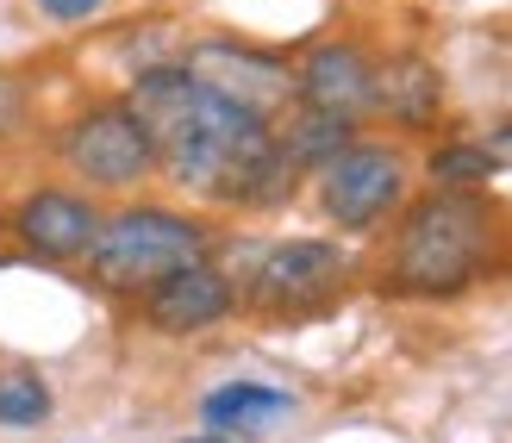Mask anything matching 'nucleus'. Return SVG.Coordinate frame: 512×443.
Returning <instances> with one entry per match:
<instances>
[{
	"label": "nucleus",
	"mask_w": 512,
	"mask_h": 443,
	"mask_svg": "<svg viewBox=\"0 0 512 443\" xmlns=\"http://www.w3.org/2000/svg\"><path fill=\"white\" fill-rule=\"evenodd\" d=\"M107 0H38V13L50 19V25H82V19H94Z\"/></svg>",
	"instance_id": "17"
},
{
	"label": "nucleus",
	"mask_w": 512,
	"mask_h": 443,
	"mask_svg": "<svg viewBox=\"0 0 512 443\" xmlns=\"http://www.w3.org/2000/svg\"><path fill=\"white\" fill-rule=\"evenodd\" d=\"M344 275H350V256L331 238H281L250 256L238 294L263 319H306V312L338 300Z\"/></svg>",
	"instance_id": "4"
},
{
	"label": "nucleus",
	"mask_w": 512,
	"mask_h": 443,
	"mask_svg": "<svg viewBox=\"0 0 512 443\" xmlns=\"http://www.w3.org/2000/svg\"><path fill=\"white\" fill-rule=\"evenodd\" d=\"M488 244H494V213L481 206L475 194H425L406 206V219L394 225V250H388V288L400 294H425V300H444V294H463L469 281L488 263Z\"/></svg>",
	"instance_id": "2"
},
{
	"label": "nucleus",
	"mask_w": 512,
	"mask_h": 443,
	"mask_svg": "<svg viewBox=\"0 0 512 443\" xmlns=\"http://www.w3.org/2000/svg\"><path fill=\"white\" fill-rule=\"evenodd\" d=\"M7 225H13L19 250L38 256V263H82L100 231V213L82 188H32L7 213Z\"/></svg>",
	"instance_id": "8"
},
{
	"label": "nucleus",
	"mask_w": 512,
	"mask_h": 443,
	"mask_svg": "<svg viewBox=\"0 0 512 443\" xmlns=\"http://www.w3.org/2000/svg\"><path fill=\"white\" fill-rule=\"evenodd\" d=\"M207 225L175 213V206H119V213H100V231L88 244V275L94 288L107 294H150L163 275L207 263Z\"/></svg>",
	"instance_id": "3"
},
{
	"label": "nucleus",
	"mask_w": 512,
	"mask_h": 443,
	"mask_svg": "<svg viewBox=\"0 0 512 443\" xmlns=\"http://www.w3.org/2000/svg\"><path fill=\"white\" fill-rule=\"evenodd\" d=\"M188 75L194 82H207L213 94L225 100H238V107L250 113H263L275 125V113L294 100V69L269 57V50H250V44H194V57H188Z\"/></svg>",
	"instance_id": "7"
},
{
	"label": "nucleus",
	"mask_w": 512,
	"mask_h": 443,
	"mask_svg": "<svg viewBox=\"0 0 512 443\" xmlns=\"http://www.w3.org/2000/svg\"><path fill=\"white\" fill-rule=\"evenodd\" d=\"M400 200H406V156L394 144L356 138L319 169V213L350 238H363L388 213H400Z\"/></svg>",
	"instance_id": "6"
},
{
	"label": "nucleus",
	"mask_w": 512,
	"mask_h": 443,
	"mask_svg": "<svg viewBox=\"0 0 512 443\" xmlns=\"http://www.w3.org/2000/svg\"><path fill=\"white\" fill-rule=\"evenodd\" d=\"M125 107L144 119V132L157 138V169L175 175L188 194L213 206H281L294 194V163L281 156V138L263 113L238 107V100L213 94L194 82L188 63H157L144 69Z\"/></svg>",
	"instance_id": "1"
},
{
	"label": "nucleus",
	"mask_w": 512,
	"mask_h": 443,
	"mask_svg": "<svg viewBox=\"0 0 512 443\" xmlns=\"http://www.w3.org/2000/svg\"><path fill=\"white\" fill-rule=\"evenodd\" d=\"M144 300V319L150 331H163V337H194V331H213L225 325L238 312V281L213 269V263H188V269H175L163 275Z\"/></svg>",
	"instance_id": "9"
},
{
	"label": "nucleus",
	"mask_w": 512,
	"mask_h": 443,
	"mask_svg": "<svg viewBox=\"0 0 512 443\" xmlns=\"http://www.w3.org/2000/svg\"><path fill=\"white\" fill-rule=\"evenodd\" d=\"M200 419H207L219 437H256V431H275L281 419H294V394L281 387H263V381H225L200 400Z\"/></svg>",
	"instance_id": "12"
},
{
	"label": "nucleus",
	"mask_w": 512,
	"mask_h": 443,
	"mask_svg": "<svg viewBox=\"0 0 512 443\" xmlns=\"http://www.w3.org/2000/svg\"><path fill=\"white\" fill-rule=\"evenodd\" d=\"M375 100V57L363 44H313L306 57L294 63V107H313V113H338V119H363Z\"/></svg>",
	"instance_id": "10"
},
{
	"label": "nucleus",
	"mask_w": 512,
	"mask_h": 443,
	"mask_svg": "<svg viewBox=\"0 0 512 443\" xmlns=\"http://www.w3.org/2000/svg\"><path fill=\"white\" fill-rule=\"evenodd\" d=\"M25 113H32V94H25V82L13 69H0V144L13 132H25Z\"/></svg>",
	"instance_id": "16"
},
{
	"label": "nucleus",
	"mask_w": 512,
	"mask_h": 443,
	"mask_svg": "<svg viewBox=\"0 0 512 443\" xmlns=\"http://www.w3.org/2000/svg\"><path fill=\"white\" fill-rule=\"evenodd\" d=\"M431 181L438 188H450V194H469V188H481V181H494V150H481V144H444V150H431Z\"/></svg>",
	"instance_id": "14"
},
{
	"label": "nucleus",
	"mask_w": 512,
	"mask_h": 443,
	"mask_svg": "<svg viewBox=\"0 0 512 443\" xmlns=\"http://www.w3.org/2000/svg\"><path fill=\"white\" fill-rule=\"evenodd\" d=\"M63 163L75 181L94 194H125L138 181L157 175V138L144 132V119L125 100H100L63 132Z\"/></svg>",
	"instance_id": "5"
},
{
	"label": "nucleus",
	"mask_w": 512,
	"mask_h": 443,
	"mask_svg": "<svg viewBox=\"0 0 512 443\" xmlns=\"http://www.w3.org/2000/svg\"><path fill=\"white\" fill-rule=\"evenodd\" d=\"M0 225H7V219H0Z\"/></svg>",
	"instance_id": "19"
},
{
	"label": "nucleus",
	"mask_w": 512,
	"mask_h": 443,
	"mask_svg": "<svg viewBox=\"0 0 512 443\" xmlns=\"http://www.w3.org/2000/svg\"><path fill=\"white\" fill-rule=\"evenodd\" d=\"M182 443H238V437H219V431H200V437H182Z\"/></svg>",
	"instance_id": "18"
},
{
	"label": "nucleus",
	"mask_w": 512,
	"mask_h": 443,
	"mask_svg": "<svg viewBox=\"0 0 512 443\" xmlns=\"http://www.w3.org/2000/svg\"><path fill=\"white\" fill-rule=\"evenodd\" d=\"M281 156L294 163V175H306V169H325L338 150H350L356 144V119H338V113H313V107H294L288 113V125H281Z\"/></svg>",
	"instance_id": "13"
},
{
	"label": "nucleus",
	"mask_w": 512,
	"mask_h": 443,
	"mask_svg": "<svg viewBox=\"0 0 512 443\" xmlns=\"http://www.w3.org/2000/svg\"><path fill=\"white\" fill-rule=\"evenodd\" d=\"M375 113H388L394 125L419 132V125L438 119L444 107V75L431 69L425 57H394V63H375Z\"/></svg>",
	"instance_id": "11"
},
{
	"label": "nucleus",
	"mask_w": 512,
	"mask_h": 443,
	"mask_svg": "<svg viewBox=\"0 0 512 443\" xmlns=\"http://www.w3.org/2000/svg\"><path fill=\"white\" fill-rule=\"evenodd\" d=\"M44 419H50L44 375H32V369H7V375H0V425L25 431V425H44Z\"/></svg>",
	"instance_id": "15"
}]
</instances>
